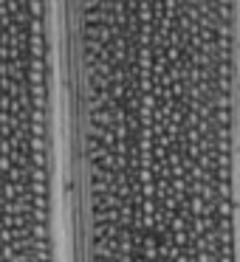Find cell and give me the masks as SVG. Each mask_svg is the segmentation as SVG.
<instances>
[{
	"label": "cell",
	"mask_w": 240,
	"mask_h": 262,
	"mask_svg": "<svg viewBox=\"0 0 240 262\" xmlns=\"http://www.w3.org/2000/svg\"><path fill=\"white\" fill-rule=\"evenodd\" d=\"M54 0H0V262H65Z\"/></svg>",
	"instance_id": "6da1fadb"
}]
</instances>
